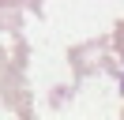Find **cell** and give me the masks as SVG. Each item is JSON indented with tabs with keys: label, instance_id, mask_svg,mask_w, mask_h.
<instances>
[{
	"label": "cell",
	"instance_id": "cell-7",
	"mask_svg": "<svg viewBox=\"0 0 124 120\" xmlns=\"http://www.w3.org/2000/svg\"><path fill=\"white\" fill-rule=\"evenodd\" d=\"M120 116H124V109H120Z\"/></svg>",
	"mask_w": 124,
	"mask_h": 120
},
{
	"label": "cell",
	"instance_id": "cell-3",
	"mask_svg": "<svg viewBox=\"0 0 124 120\" xmlns=\"http://www.w3.org/2000/svg\"><path fill=\"white\" fill-rule=\"evenodd\" d=\"M0 11H34V15H41V0H0Z\"/></svg>",
	"mask_w": 124,
	"mask_h": 120
},
{
	"label": "cell",
	"instance_id": "cell-5",
	"mask_svg": "<svg viewBox=\"0 0 124 120\" xmlns=\"http://www.w3.org/2000/svg\"><path fill=\"white\" fill-rule=\"evenodd\" d=\"M109 49H113V52H116V60L124 64V19L116 22V26H113V34H109Z\"/></svg>",
	"mask_w": 124,
	"mask_h": 120
},
{
	"label": "cell",
	"instance_id": "cell-2",
	"mask_svg": "<svg viewBox=\"0 0 124 120\" xmlns=\"http://www.w3.org/2000/svg\"><path fill=\"white\" fill-rule=\"evenodd\" d=\"M68 68H71V75H75V86L86 75H109V79H116L120 90H124V68H120V60H113V52H109V38H90V41H83V45H71L68 49Z\"/></svg>",
	"mask_w": 124,
	"mask_h": 120
},
{
	"label": "cell",
	"instance_id": "cell-6",
	"mask_svg": "<svg viewBox=\"0 0 124 120\" xmlns=\"http://www.w3.org/2000/svg\"><path fill=\"white\" fill-rule=\"evenodd\" d=\"M4 64H8V49L0 45V71H4Z\"/></svg>",
	"mask_w": 124,
	"mask_h": 120
},
{
	"label": "cell",
	"instance_id": "cell-4",
	"mask_svg": "<svg viewBox=\"0 0 124 120\" xmlns=\"http://www.w3.org/2000/svg\"><path fill=\"white\" fill-rule=\"evenodd\" d=\"M0 30H8L11 38L23 34V11H0Z\"/></svg>",
	"mask_w": 124,
	"mask_h": 120
},
{
	"label": "cell",
	"instance_id": "cell-1",
	"mask_svg": "<svg viewBox=\"0 0 124 120\" xmlns=\"http://www.w3.org/2000/svg\"><path fill=\"white\" fill-rule=\"evenodd\" d=\"M26 64H30V45H26L23 34L11 38V52L8 64L0 71V105L15 116L30 120L34 116V101H30V82H26Z\"/></svg>",
	"mask_w": 124,
	"mask_h": 120
}]
</instances>
